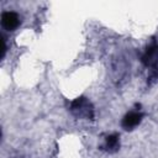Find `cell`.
<instances>
[{"instance_id": "277c9868", "label": "cell", "mask_w": 158, "mask_h": 158, "mask_svg": "<svg viewBox=\"0 0 158 158\" xmlns=\"http://www.w3.org/2000/svg\"><path fill=\"white\" fill-rule=\"evenodd\" d=\"M1 25L7 31H15L20 25V17L14 11H4L1 14Z\"/></svg>"}, {"instance_id": "8992f818", "label": "cell", "mask_w": 158, "mask_h": 158, "mask_svg": "<svg viewBox=\"0 0 158 158\" xmlns=\"http://www.w3.org/2000/svg\"><path fill=\"white\" fill-rule=\"evenodd\" d=\"M1 42H2V49H1V58H4V56H5V52H6V43H5V40H4V37H1Z\"/></svg>"}, {"instance_id": "3957f363", "label": "cell", "mask_w": 158, "mask_h": 158, "mask_svg": "<svg viewBox=\"0 0 158 158\" xmlns=\"http://www.w3.org/2000/svg\"><path fill=\"white\" fill-rule=\"evenodd\" d=\"M142 118H143V114L141 111H130L122 117L121 126L123 130L131 131L142 122Z\"/></svg>"}, {"instance_id": "7a4b0ae2", "label": "cell", "mask_w": 158, "mask_h": 158, "mask_svg": "<svg viewBox=\"0 0 158 158\" xmlns=\"http://www.w3.org/2000/svg\"><path fill=\"white\" fill-rule=\"evenodd\" d=\"M141 60L146 67H149L151 69H154L158 67V43L157 42L151 43L146 48Z\"/></svg>"}, {"instance_id": "6da1fadb", "label": "cell", "mask_w": 158, "mask_h": 158, "mask_svg": "<svg viewBox=\"0 0 158 158\" xmlns=\"http://www.w3.org/2000/svg\"><path fill=\"white\" fill-rule=\"evenodd\" d=\"M70 112L77 118H85V120H94L95 111L93 104L84 96H79L70 102Z\"/></svg>"}, {"instance_id": "5b68a950", "label": "cell", "mask_w": 158, "mask_h": 158, "mask_svg": "<svg viewBox=\"0 0 158 158\" xmlns=\"http://www.w3.org/2000/svg\"><path fill=\"white\" fill-rule=\"evenodd\" d=\"M120 148V135L117 133H111L105 137V143L102 149H105L109 153H115Z\"/></svg>"}]
</instances>
